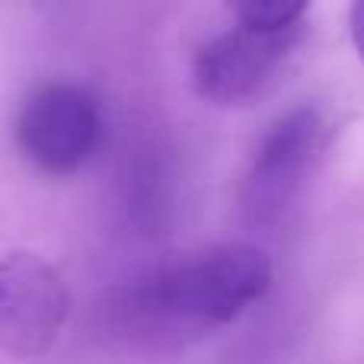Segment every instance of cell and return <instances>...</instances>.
Instances as JSON below:
<instances>
[{
	"instance_id": "cell-2",
	"label": "cell",
	"mask_w": 364,
	"mask_h": 364,
	"mask_svg": "<svg viewBox=\"0 0 364 364\" xmlns=\"http://www.w3.org/2000/svg\"><path fill=\"white\" fill-rule=\"evenodd\" d=\"M304 45V26L262 32L237 29L211 38L195 55L192 83L198 96L220 109H246L284 80Z\"/></svg>"
},
{
	"instance_id": "cell-4",
	"label": "cell",
	"mask_w": 364,
	"mask_h": 364,
	"mask_svg": "<svg viewBox=\"0 0 364 364\" xmlns=\"http://www.w3.org/2000/svg\"><path fill=\"white\" fill-rule=\"evenodd\" d=\"M333 128L320 109L301 106L282 115L262 141L256 144L250 173L243 186V208L252 220L275 218L288 201L301 192L304 179L314 173L320 157L326 154Z\"/></svg>"
},
{
	"instance_id": "cell-7",
	"label": "cell",
	"mask_w": 364,
	"mask_h": 364,
	"mask_svg": "<svg viewBox=\"0 0 364 364\" xmlns=\"http://www.w3.org/2000/svg\"><path fill=\"white\" fill-rule=\"evenodd\" d=\"M352 42H355V51L364 61V0H355L352 4Z\"/></svg>"
},
{
	"instance_id": "cell-1",
	"label": "cell",
	"mask_w": 364,
	"mask_h": 364,
	"mask_svg": "<svg viewBox=\"0 0 364 364\" xmlns=\"http://www.w3.org/2000/svg\"><path fill=\"white\" fill-rule=\"evenodd\" d=\"M272 262L262 250L230 243L147 275L128 291L122 320L141 336L205 333L237 320L269 291Z\"/></svg>"
},
{
	"instance_id": "cell-6",
	"label": "cell",
	"mask_w": 364,
	"mask_h": 364,
	"mask_svg": "<svg viewBox=\"0 0 364 364\" xmlns=\"http://www.w3.org/2000/svg\"><path fill=\"white\" fill-rule=\"evenodd\" d=\"M310 0H227L230 13L240 19L246 29H262L278 32L301 26V16L307 10Z\"/></svg>"
},
{
	"instance_id": "cell-3",
	"label": "cell",
	"mask_w": 364,
	"mask_h": 364,
	"mask_svg": "<svg viewBox=\"0 0 364 364\" xmlns=\"http://www.w3.org/2000/svg\"><path fill=\"white\" fill-rule=\"evenodd\" d=\"M102 138L100 102L74 83H48L19 109L16 141L23 154L51 176L77 173Z\"/></svg>"
},
{
	"instance_id": "cell-5",
	"label": "cell",
	"mask_w": 364,
	"mask_h": 364,
	"mask_svg": "<svg viewBox=\"0 0 364 364\" xmlns=\"http://www.w3.org/2000/svg\"><path fill=\"white\" fill-rule=\"evenodd\" d=\"M70 314L64 278L36 252L0 259V352L38 358L58 342Z\"/></svg>"
}]
</instances>
